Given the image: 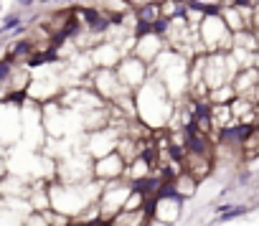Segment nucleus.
<instances>
[{
    "instance_id": "obj_2",
    "label": "nucleus",
    "mask_w": 259,
    "mask_h": 226,
    "mask_svg": "<svg viewBox=\"0 0 259 226\" xmlns=\"http://www.w3.org/2000/svg\"><path fill=\"white\" fill-rule=\"evenodd\" d=\"M148 69H150V66L145 64L142 59H138L135 53H127L125 59L117 64L115 71H117V76H120L122 87H125L130 94H135L138 89L145 87V82H148Z\"/></svg>"
},
{
    "instance_id": "obj_12",
    "label": "nucleus",
    "mask_w": 259,
    "mask_h": 226,
    "mask_svg": "<svg viewBox=\"0 0 259 226\" xmlns=\"http://www.w3.org/2000/svg\"><path fill=\"white\" fill-rule=\"evenodd\" d=\"M18 3H20V8H28V5L36 3V0H18Z\"/></svg>"
},
{
    "instance_id": "obj_6",
    "label": "nucleus",
    "mask_w": 259,
    "mask_h": 226,
    "mask_svg": "<svg viewBox=\"0 0 259 226\" xmlns=\"http://www.w3.org/2000/svg\"><path fill=\"white\" fill-rule=\"evenodd\" d=\"M135 16H138V20H142V23H160L163 20V3H150V5H145L140 10H135Z\"/></svg>"
},
{
    "instance_id": "obj_3",
    "label": "nucleus",
    "mask_w": 259,
    "mask_h": 226,
    "mask_svg": "<svg viewBox=\"0 0 259 226\" xmlns=\"http://www.w3.org/2000/svg\"><path fill=\"white\" fill-rule=\"evenodd\" d=\"M92 171H94L97 180H109V183H115V180L125 178L127 163H125V157L115 150V153H109L104 157H97L94 165H92Z\"/></svg>"
},
{
    "instance_id": "obj_8",
    "label": "nucleus",
    "mask_w": 259,
    "mask_h": 226,
    "mask_svg": "<svg viewBox=\"0 0 259 226\" xmlns=\"http://www.w3.org/2000/svg\"><path fill=\"white\" fill-rule=\"evenodd\" d=\"M23 226H51V224H49L46 211H31L23 219Z\"/></svg>"
},
{
    "instance_id": "obj_10",
    "label": "nucleus",
    "mask_w": 259,
    "mask_h": 226,
    "mask_svg": "<svg viewBox=\"0 0 259 226\" xmlns=\"http://www.w3.org/2000/svg\"><path fill=\"white\" fill-rule=\"evenodd\" d=\"M16 26H20V16H8V18L3 20V28H0V31L8 33L10 28H16Z\"/></svg>"
},
{
    "instance_id": "obj_4",
    "label": "nucleus",
    "mask_w": 259,
    "mask_h": 226,
    "mask_svg": "<svg viewBox=\"0 0 259 226\" xmlns=\"http://www.w3.org/2000/svg\"><path fill=\"white\" fill-rule=\"evenodd\" d=\"M183 165H186V171L193 175L196 180H204V178H208L211 171H213V157L198 155V153H186Z\"/></svg>"
},
{
    "instance_id": "obj_13",
    "label": "nucleus",
    "mask_w": 259,
    "mask_h": 226,
    "mask_svg": "<svg viewBox=\"0 0 259 226\" xmlns=\"http://www.w3.org/2000/svg\"><path fill=\"white\" fill-rule=\"evenodd\" d=\"M61 3H69V0H61Z\"/></svg>"
},
{
    "instance_id": "obj_7",
    "label": "nucleus",
    "mask_w": 259,
    "mask_h": 226,
    "mask_svg": "<svg viewBox=\"0 0 259 226\" xmlns=\"http://www.w3.org/2000/svg\"><path fill=\"white\" fill-rule=\"evenodd\" d=\"M254 157H259V127L252 130V135L246 138L244 148H242V160L244 163H252Z\"/></svg>"
},
{
    "instance_id": "obj_11",
    "label": "nucleus",
    "mask_w": 259,
    "mask_h": 226,
    "mask_svg": "<svg viewBox=\"0 0 259 226\" xmlns=\"http://www.w3.org/2000/svg\"><path fill=\"white\" fill-rule=\"evenodd\" d=\"M249 178H252V173H249V171H244V173L239 175V180H242V183H246V180H249Z\"/></svg>"
},
{
    "instance_id": "obj_1",
    "label": "nucleus",
    "mask_w": 259,
    "mask_h": 226,
    "mask_svg": "<svg viewBox=\"0 0 259 226\" xmlns=\"http://www.w3.org/2000/svg\"><path fill=\"white\" fill-rule=\"evenodd\" d=\"M198 38L206 53H229L234 51V33L224 16H206L198 26Z\"/></svg>"
},
{
    "instance_id": "obj_5",
    "label": "nucleus",
    "mask_w": 259,
    "mask_h": 226,
    "mask_svg": "<svg viewBox=\"0 0 259 226\" xmlns=\"http://www.w3.org/2000/svg\"><path fill=\"white\" fill-rule=\"evenodd\" d=\"M173 188H175V193H178V196H181V198L186 201V198H190V196L196 193V188H198V180H196L193 175H190L188 171H183L181 175H178V178L173 180Z\"/></svg>"
},
{
    "instance_id": "obj_9",
    "label": "nucleus",
    "mask_w": 259,
    "mask_h": 226,
    "mask_svg": "<svg viewBox=\"0 0 259 226\" xmlns=\"http://www.w3.org/2000/svg\"><path fill=\"white\" fill-rule=\"evenodd\" d=\"M249 209L246 206H231V209H226L221 213V221H229V219H234V216H242V213H246Z\"/></svg>"
}]
</instances>
